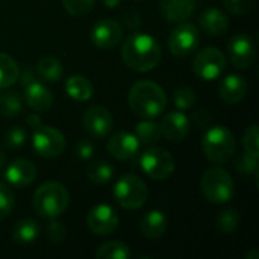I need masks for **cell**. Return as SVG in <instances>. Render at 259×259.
<instances>
[{
    "mask_svg": "<svg viewBox=\"0 0 259 259\" xmlns=\"http://www.w3.org/2000/svg\"><path fill=\"white\" fill-rule=\"evenodd\" d=\"M5 179L11 187L26 188L36 179V165L29 159H15L6 167Z\"/></svg>",
    "mask_w": 259,
    "mask_h": 259,
    "instance_id": "cell-16",
    "label": "cell"
},
{
    "mask_svg": "<svg viewBox=\"0 0 259 259\" xmlns=\"http://www.w3.org/2000/svg\"><path fill=\"white\" fill-rule=\"evenodd\" d=\"M228 53H229L231 62L237 68L246 70L255 62L256 47H255L253 39L249 35L238 33V35L231 38V41L228 44Z\"/></svg>",
    "mask_w": 259,
    "mask_h": 259,
    "instance_id": "cell-11",
    "label": "cell"
},
{
    "mask_svg": "<svg viewBox=\"0 0 259 259\" xmlns=\"http://www.w3.org/2000/svg\"><path fill=\"white\" fill-rule=\"evenodd\" d=\"M247 88H249V83H247V80L243 76H240V74H229V76H226L222 80L219 94H220V99L225 103L235 105V103H240L246 97Z\"/></svg>",
    "mask_w": 259,
    "mask_h": 259,
    "instance_id": "cell-19",
    "label": "cell"
},
{
    "mask_svg": "<svg viewBox=\"0 0 259 259\" xmlns=\"http://www.w3.org/2000/svg\"><path fill=\"white\" fill-rule=\"evenodd\" d=\"M65 138L58 129L42 124L33 129L32 147L41 158H56L65 150Z\"/></svg>",
    "mask_w": 259,
    "mask_h": 259,
    "instance_id": "cell-8",
    "label": "cell"
},
{
    "mask_svg": "<svg viewBox=\"0 0 259 259\" xmlns=\"http://www.w3.org/2000/svg\"><path fill=\"white\" fill-rule=\"evenodd\" d=\"M23 111V97L18 93L6 91L0 94V115L14 118Z\"/></svg>",
    "mask_w": 259,
    "mask_h": 259,
    "instance_id": "cell-29",
    "label": "cell"
},
{
    "mask_svg": "<svg viewBox=\"0 0 259 259\" xmlns=\"http://www.w3.org/2000/svg\"><path fill=\"white\" fill-rule=\"evenodd\" d=\"M135 137L140 141V144L153 146L161 140L162 132H161V127L156 121H153L152 118H144L143 121H140L137 124Z\"/></svg>",
    "mask_w": 259,
    "mask_h": 259,
    "instance_id": "cell-26",
    "label": "cell"
},
{
    "mask_svg": "<svg viewBox=\"0 0 259 259\" xmlns=\"http://www.w3.org/2000/svg\"><path fill=\"white\" fill-rule=\"evenodd\" d=\"M102 3H103L106 8L112 9V8H117V6L121 3V0H102Z\"/></svg>",
    "mask_w": 259,
    "mask_h": 259,
    "instance_id": "cell-45",
    "label": "cell"
},
{
    "mask_svg": "<svg viewBox=\"0 0 259 259\" xmlns=\"http://www.w3.org/2000/svg\"><path fill=\"white\" fill-rule=\"evenodd\" d=\"M123 23L129 30H140L141 27V15L137 11H127L123 17Z\"/></svg>",
    "mask_w": 259,
    "mask_h": 259,
    "instance_id": "cell-42",
    "label": "cell"
},
{
    "mask_svg": "<svg viewBox=\"0 0 259 259\" xmlns=\"http://www.w3.org/2000/svg\"><path fill=\"white\" fill-rule=\"evenodd\" d=\"M82 124L87 134L93 138H105L109 135L114 126L111 112L103 106H91L82 117Z\"/></svg>",
    "mask_w": 259,
    "mask_h": 259,
    "instance_id": "cell-12",
    "label": "cell"
},
{
    "mask_svg": "<svg viewBox=\"0 0 259 259\" xmlns=\"http://www.w3.org/2000/svg\"><path fill=\"white\" fill-rule=\"evenodd\" d=\"M203 153L208 161L214 164H225L231 161L237 150V141L234 134L225 126L209 127L202 141Z\"/></svg>",
    "mask_w": 259,
    "mask_h": 259,
    "instance_id": "cell-4",
    "label": "cell"
},
{
    "mask_svg": "<svg viewBox=\"0 0 259 259\" xmlns=\"http://www.w3.org/2000/svg\"><path fill=\"white\" fill-rule=\"evenodd\" d=\"M247 259H259V252L258 249H252L247 255H246Z\"/></svg>",
    "mask_w": 259,
    "mask_h": 259,
    "instance_id": "cell-46",
    "label": "cell"
},
{
    "mask_svg": "<svg viewBox=\"0 0 259 259\" xmlns=\"http://www.w3.org/2000/svg\"><path fill=\"white\" fill-rule=\"evenodd\" d=\"M211 121H212V115H211V112H209L208 109L199 108L197 111L193 112V123H194L197 127L205 129V127H208V126L211 124Z\"/></svg>",
    "mask_w": 259,
    "mask_h": 259,
    "instance_id": "cell-41",
    "label": "cell"
},
{
    "mask_svg": "<svg viewBox=\"0 0 259 259\" xmlns=\"http://www.w3.org/2000/svg\"><path fill=\"white\" fill-rule=\"evenodd\" d=\"M141 170L155 181H165L175 171L173 156L161 147H149L140 156Z\"/></svg>",
    "mask_w": 259,
    "mask_h": 259,
    "instance_id": "cell-7",
    "label": "cell"
},
{
    "mask_svg": "<svg viewBox=\"0 0 259 259\" xmlns=\"http://www.w3.org/2000/svg\"><path fill=\"white\" fill-rule=\"evenodd\" d=\"M200 44V32L191 23H181L168 38V49L175 56L185 58L197 50Z\"/></svg>",
    "mask_w": 259,
    "mask_h": 259,
    "instance_id": "cell-10",
    "label": "cell"
},
{
    "mask_svg": "<svg viewBox=\"0 0 259 259\" xmlns=\"http://www.w3.org/2000/svg\"><path fill=\"white\" fill-rule=\"evenodd\" d=\"M97 259H129L131 258V250L129 247L121 243V241H108L102 244L97 252Z\"/></svg>",
    "mask_w": 259,
    "mask_h": 259,
    "instance_id": "cell-30",
    "label": "cell"
},
{
    "mask_svg": "<svg viewBox=\"0 0 259 259\" xmlns=\"http://www.w3.org/2000/svg\"><path fill=\"white\" fill-rule=\"evenodd\" d=\"M159 127L168 141H182L190 134V120L182 111H173L164 115Z\"/></svg>",
    "mask_w": 259,
    "mask_h": 259,
    "instance_id": "cell-17",
    "label": "cell"
},
{
    "mask_svg": "<svg viewBox=\"0 0 259 259\" xmlns=\"http://www.w3.org/2000/svg\"><path fill=\"white\" fill-rule=\"evenodd\" d=\"M121 58L131 70L146 73L161 62L162 52L156 38L149 33L135 32L123 41Z\"/></svg>",
    "mask_w": 259,
    "mask_h": 259,
    "instance_id": "cell-1",
    "label": "cell"
},
{
    "mask_svg": "<svg viewBox=\"0 0 259 259\" xmlns=\"http://www.w3.org/2000/svg\"><path fill=\"white\" fill-rule=\"evenodd\" d=\"M46 237L50 243H62L67 237V229L61 222L52 220L46 228Z\"/></svg>",
    "mask_w": 259,
    "mask_h": 259,
    "instance_id": "cell-38",
    "label": "cell"
},
{
    "mask_svg": "<svg viewBox=\"0 0 259 259\" xmlns=\"http://www.w3.org/2000/svg\"><path fill=\"white\" fill-rule=\"evenodd\" d=\"M199 24L205 33L212 36H220L229 29V18L223 11L217 8H209L200 14Z\"/></svg>",
    "mask_w": 259,
    "mask_h": 259,
    "instance_id": "cell-20",
    "label": "cell"
},
{
    "mask_svg": "<svg viewBox=\"0 0 259 259\" xmlns=\"http://www.w3.org/2000/svg\"><path fill=\"white\" fill-rule=\"evenodd\" d=\"M240 214L235 209H225L217 217V228L223 234H232L240 226Z\"/></svg>",
    "mask_w": 259,
    "mask_h": 259,
    "instance_id": "cell-31",
    "label": "cell"
},
{
    "mask_svg": "<svg viewBox=\"0 0 259 259\" xmlns=\"http://www.w3.org/2000/svg\"><path fill=\"white\" fill-rule=\"evenodd\" d=\"M200 188L205 199L215 205L229 202L235 194V184L232 176L226 170L219 167L209 168L203 173Z\"/></svg>",
    "mask_w": 259,
    "mask_h": 259,
    "instance_id": "cell-5",
    "label": "cell"
},
{
    "mask_svg": "<svg viewBox=\"0 0 259 259\" xmlns=\"http://www.w3.org/2000/svg\"><path fill=\"white\" fill-rule=\"evenodd\" d=\"M23 102H26V105L35 112H44L50 109L53 103V96L44 83L35 80L24 87Z\"/></svg>",
    "mask_w": 259,
    "mask_h": 259,
    "instance_id": "cell-18",
    "label": "cell"
},
{
    "mask_svg": "<svg viewBox=\"0 0 259 259\" xmlns=\"http://www.w3.org/2000/svg\"><path fill=\"white\" fill-rule=\"evenodd\" d=\"M3 141L8 149H18L26 143V131L20 126L9 127L3 135Z\"/></svg>",
    "mask_w": 259,
    "mask_h": 259,
    "instance_id": "cell-35",
    "label": "cell"
},
{
    "mask_svg": "<svg viewBox=\"0 0 259 259\" xmlns=\"http://www.w3.org/2000/svg\"><path fill=\"white\" fill-rule=\"evenodd\" d=\"M20 76V67L17 61L8 53L0 52V90L11 88Z\"/></svg>",
    "mask_w": 259,
    "mask_h": 259,
    "instance_id": "cell-25",
    "label": "cell"
},
{
    "mask_svg": "<svg viewBox=\"0 0 259 259\" xmlns=\"http://www.w3.org/2000/svg\"><path fill=\"white\" fill-rule=\"evenodd\" d=\"M258 138H259V131H258V124H250L244 134H243V146H244V150L246 153L252 155V156H259V144H258Z\"/></svg>",
    "mask_w": 259,
    "mask_h": 259,
    "instance_id": "cell-33",
    "label": "cell"
},
{
    "mask_svg": "<svg viewBox=\"0 0 259 259\" xmlns=\"http://www.w3.org/2000/svg\"><path fill=\"white\" fill-rule=\"evenodd\" d=\"M39 225L33 219H23L20 220L12 229L14 241L20 244H30L39 237Z\"/></svg>",
    "mask_w": 259,
    "mask_h": 259,
    "instance_id": "cell-24",
    "label": "cell"
},
{
    "mask_svg": "<svg viewBox=\"0 0 259 259\" xmlns=\"http://www.w3.org/2000/svg\"><path fill=\"white\" fill-rule=\"evenodd\" d=\"M36 73L46 82H58L64 74V67L55 56H44L38 62Z\"/></svg>",
    "mask_w": 259,
    "mask_h": 259,
    "instance_id": "cell-27",
    "label": "cell"
},
{
    "mask_svg": "<svg viewBox=\"0 0 259 259\" xmlns=\"http://www.w3.org/2000/svg\"><path fill=\"white\" fill-rule=\"evenodd\" d=\"M258 158L252 156L249 153L244 152V155H241L237 161V170L240 175L243 176H256L258 175Z\"/></svg>",
    "mask_w": 259,
    "mask_h": 259,
    "instance_id": "cell-36",
    "label": "cell"
},
{
    "mask_svg": "<svg viewBox=\"0 0 259 259\" xmlns=\"http://www.w3.org/2000/svg\"><path fill=\"white\" fill-rule=\"evenodd\" d=\"M74 150H76V156L80 158L82 161H88L94 155V146H93V143L90 140H85V138L80 140L76 144V149Z\"/></svg>",
    "mask_w": 259,
    "mask_h": 259,
    "instance_id": "cell-40",
    "label": "cell"
},
{
    "mask_svg": "<svg viewBox=\"0 0 259 259\" xmlns=\"http://www.w3.org/2000/svg\"><path fill=\"white\" fill-rule=\"evenodd\" d=\"M90 39L99 49H112L123 39V26L111 18L100 20L93 26Z\"/></svg>",
    "mask_w": 259,
    "mask_h": 259,
    "instance_id": "cell-14",
    "label": "cell"
},
{
    "mask_svg": "<svg viewBox=\"0 0 259 259\" xmlns=\"http://www.w3.org/2000/svg\"><path fill=\"white\" fill-rule=\"evenodd\" d=\"M26 123H27V126L32 127V129H35V127H38V126L42 124L41 117H39L38 114H29L27 118H26Z\"/></svg>",
    "mask_w": 259,
    "mask_h": 259,
    "instance_id": "cell-44",
    "label": "cell"
},
{
    "mask_svg": "<svg viewBox=\"0 0 259 259\" xmlns=\"http://www.w3.org/2000/svg\"><path fill=\"white\" fill-rule=\"evenodd\" d=\"M114 199L124 209H140L149 199V188L146 182L135 175H123L114 185Z\"/></svg>",
    "mask_w": 259,
    "mask_h": 259,
    "instance_id": "cell-6",
    "label": "cell"
},
{
    "mask_svg": "<svg viewBox=\"0 0 259 259\" xmlns=\"http://www.w3.org/2000/svg\"><path fill=\"white\" fill-rule=\"evenodd\" d=\"M196 100H197V96L191 87H179L173 93V102L181 111L191 109L196 105Z\"/></svg>",
    "mask_w": 259,
    "mask_h": 259,
    "instance_id": "cell-32",
    "label": "cell"
},
{
    "mask_svg": "<svg viewBox=\"0 0 259 259\" xmlns=\"http://www.w3.org/2000/svg\"><path fill=\"white\" fill-rule=\"evenodd\" d=\"M67 94L76 102H87L93 97V83L80 74L70 76L65 82Z\"/></svg>",
    "mask_w": 259,
    "mask_h": 259,
    "instance_id": "cell-23",
    "label": "cell"
},
{
    "mask_svg": "<svg viewBox=\"0 0 259 259\" xmlns=\"http://www.w3.org/2000/svg\"><path fill=\"white\" fill-rule=\"evenodd\" d=\"M197 0H161V11L171 23L187 21L196 11Z\"/></svg>",
    "mask_w": 259,
    "mask_h": 259,
    "instance_id": "cell-21",
    "label": "cell"
},
{
    "mask_svg": "<svg viewBox=\"0 0 259 259\" xmlns=\"http://www.w3.org/2000/svg\"><path fill=\"white\" fill-rule=\"evenodd\" d=\"M18 79L21 80V85H23V87H26V85H29V83H32V82H35V80H36V74H35L32 70L26 68V70L18 76Z\"/></svg>",
    "mask_w": 259,
    "mask_h": 259,
    "instance_id": "cell-43",
    "label": "cell"
},
{
    "mask_svg": "<svg viewBox=\"0 0 259 259\" xmlns=\"http://www.w3.org/2000/svg\"><path fill=\"white\" fill-rule=\"evenodd\" d=\"M115 175V168L108 161H94L87 168L88 179L96 185H105L108 184Z\"/></svg>",
    "mask_w": 259,
    "mask_h": 259,
    "instance_id": "cell-28",
    "label": "cell"
},
{
    "mask_svg": "<svg viewBox=\"0 0 259 259\" xmlns=\"http://www.w3.org/2000/svg\"><path fill=\"white\" fill-rule=\"evenodd\" d=\"M226 68V58L217 47H206L199 52L193 61L194 73L203 80H214Z\"/></svg>",
    "mask_w": 259,
    "mask_h": 259,
    "instance_id": "cell-9",
    "label": "cell"
},
{
    "mask_svg": "<svg viewBox=\"0 0 259 259\" xmlns=\"http://www.w3.org/2000/svg\"><path fill=\"white\" fill-rule=\"evenodd\" d=\"M140 232L149 240L161 238L167 232V217L158 209L147 212L140 222Z\"/></svg>",
    "mask_w": 259,
    "mask_h": 259,
    "instance_id": "cell-22",
    "label": "cell"
},
{
    "mask_svg": "<svg viewBox=\"0 0 259 259\" xmlns=\"http://www.w3.org/2000/svg\"><path fill=\"white\" fill-rule=\"evenodd\" d=\"M5 162H6V156H5V152H3V149L0 147V171L5 168Z\"/></svg>",
    "mask_w": 259,
    "mask_h": 259,
    "instance_id": "cell-47",
    "label": "cell"
},
{
    "mask_svg": "<svg viewBox=\"0 0 259 259\" xmlns=\"http://www.w3.org/2000/svg\"><path fill=\"white\" fill-rule=\"evenodd\" d=\"M129 106L141 118H156L167 106V96L158 83L140 80L129 91Z\"/></svg>",
    "mask_w": 259,
    "mask_h": 259,
    "instance_id": "cell-2",
    "label": "cell"
},
{
    "mask_svg": "<svg viewBox=\"0 0 259 259\" xmlns=\"http://www.w3.org/2000/svg\"><path fill=\"white\" fill-rule=\"evenodd\" d=\"M32 203L38 215L46 219H56L68 208L70 194L62 184L50 181L38 187Z\"/></svg>",
    "mask_w": 259,
    "mask_h": 259,
    "instance_id": "cell-3",
    "label": "cell"
},
{
    "mask_svg": "<svg viewBox=\"0 0 259 259\" xmlns=\"http://www.w3.org/2000/svg\"><path fill=\"white\" fill-rule=\"evenodd\" d=\"M108 152L118 161H131L138 155L140 141L134 134L129 132H117L108 141Z\"/></svg>",
    "mask_w": 259,
    "mask_h": 259,
    "instance_id": "cell-15",
    "label": "cell"
},
{
    "mask_svg": "<svg viewBox=\"0 0 259 259\" xmlns=\"http://www.w3.org/2000/svg\"><path fill=\"white\" fill-rule=\"evenodd\" d=\"M223 3H225V8L231 14L244 15V14H247L253 8L255 0H223Z\"/></svg>",
    "mask_w": 259,
    "mask_h": 259,
    "instance_id": "cell-39",
    "label": "cell"
},
{
    "mask_svg": "<svg viewBox=\"0 0 259 259\" xmlns=\"http://www.w3.org/2000/svg\"><path fill=\"white\" fill-rule=\"evenodd\" d=\"M94 3L96 0H62L64 9L73 17H80L88 14L93 9Z\"/></svg>",
    "mask_w": 259,
    "mask_h": 259,
    "instance_id": "cell-34",
    "label": "cell"
},
{
    "mask_svg": "<svg viewBox=\"0 0 259 259\" xmlns=\"http://www.w3.org/2000/svg\"><path fill=\"white\" fill-rule=\"evenodd\" d=\"M87 225L94 235H100V237L109 235L118 226V215L112 206L106 203L97 205L88 212Z\"/></svg>",
    "mask_w": 259,
    "mask_h": 259,
    "instance_id": "cell-13",
    "label": "cell"
},
{
    "mask_svg": "<svg viewBox=\"0 0 259 259\" xmlns=\"http://www.w3.org/2000/svg\"><path fill=\"white\" fill-rule=\"evenodd\" d=\"M15 199H14V193L12 190L0 182V220L6 219L14 208Z\"/></svg>",
    "mask_w": 259,
    "mask_h": 259,
    "instance_id": "cell-37",
    "label": "cell"
}]
</instances>
